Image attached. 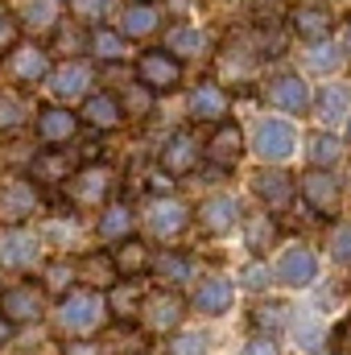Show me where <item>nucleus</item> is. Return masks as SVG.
<instances>
[{
    "label": "nucleus",
    "mask_w": 351,
    "mask_h": 355,
    "mask_svg": "<svg viewBox=\"0 0 351 355\" xmlns=\"http://www.w3.org/2000/svg\"><path fill=\"white\" fill-rule=\"evenodd\" d=\"M343 46H348V54H351V25H348V33H343Z\"/></svg>",
    "instance_id": "nucleus-49"
},
{
    "label": "nucleus",
    "mask_w": 351,
    "mask_h": 355,
    "mask_svg": "<svg viewBox=\"0 0 351 355\" xmlns=\"http://www.w3.org/2000/svg\"><path fill=\"white\" fill-rule=\"evenodd\" d=\"M112 186H116V178H112L108 166H87V170L71 174L67 194H71V202H75V207H99V202L112 194Z\"/></svg>",
    "instance_id": "nucleus-2"
},
{
    "label": "nucleus",
    "mask_w": 351,
    "mask_h": 355,
    "mask_svg": "<svg viewBox=\"0 0 351 355\" xmlns=\"http://www.w3.org/2000/svg\"><path fill=\"white\" fill-rule=\"evenodd\" d=\"M170 355H207V335L190 331V335H178L170 343Z\"/></svg>",
    "instance_id": "nucleus-40"
},
{
    "label": "nucleus",
    "mask_w": 351,
    "mask_h": 355,
    "mask_svg": "<svg viewBox=\"0 0 351 355\" xmlns=\"http://www.w3.org/2000/svg\"><path fill=\"white\" fill-rule=\"evenodd\" d=\"M0 314L8 322H37L46 310H42V289L33 285H12L0 293Z\"/></svg>",
    "instance_id": "nucleus-6"
},
{
    "label": "nucleus",
    "mask_w": 351,
    "mask_h": 355,
    "mask_svg": "<svg viewBox=\"0 0 351 355\" xmlns=\"http://www.w3.org/2000/svg\"><path fill=\"white\" fill-rule=\"evenodd\" d=\"M67 355H99V347H95V343H71Z\"/></svg>",
    "instance_id": "nucleus-47"
},
{
    "label": "nucleus",
    "mask_w": 351,
    "mask_h": 355,
    "mask_svg": "<svg viewBox=\"0 0 351 355\" xmlns=\"http://www.w3.org/2000/svg\"><path fill=\"white\" fill-rule=\"evenodd\" d=\"M348 87H327L318 95V103H314V116L323 120V124H339L343 116H348Z\"/></svg>",
    "instance_id": "nucleus-25"
},
{
    "label": "nucleus",
    "mask_w": 351,
    "mask_h": 355,
    "mask_svg": "<svg viewBox=\"0 0 351 355\" xmlns=\"http://www.w3.org/2000/svg\"><path fill=\"white\" fill-rule=\"evenodd\" d=\"M75 132H79V116L75 112H67V107H42L37 112V137L46 145H67Z\"/></svg>",
    "instance_id": "nucleus-8"
},
{
    "label": "nucleus",
    "mask_w": 351,
    "mask_h": 355,
    "mask_svg": "<svg viewBox=\"0 0 351 355\" xmlns=\"http://www.w3.org/2000/svg\"><path fill=\"white\" fill-rule=\"evenodd\" d=\"M240 219V207H236V198H228V194H215V198H207L203 207H198V223L207 227V232H228L232 223Z\"/></svg>",
    "instance_id": "nucleus-14"
},
{
    "label": "nucleus",
    "mask_w": 351,
    "mask_h": 355,
    "mask_svg": "<svg viewBox=\"0 0 351 355\" xmlns=\"http://www.w3.org/2000/svg\"><path fill=\"white\" fill-rule=\"evenodd\" d=\"M252 190L261 194L264 202H285V198L293 194V182H289V174H277V170H261V174L252 178Z\"/></svg>",
    "instance_id": "nucleus-24"
},
{
    "label": "nucleus",
    "mask_w": 351,
    "mask_h": 355,
    "mask_svg": "<svg viewBox=\"0 0 351 355\" xmlns=\"http://www.w3.org/2000/svg\"><path fill=\"white\" fill-rule=\"evenodd\" d=\"M29 174L46 178V182H62V178H71V162H67L62 153H46V157H33Z\"/></svg>",
    "instance_id": "nucleus-31"
},
{
    "label": "nucleus",
    "mask_w": 351,
    "mask_h": 355,
    "mask_svg": "<svg viewBox=\"0 0 351 355\" xmlns=\"http://www.w3.org/2000/svg\"><path fill=\"white\" fill-rule=\"evenodd\" d=\"M339 153H343V145H339L331 132H318V137L310 141V162H314V166H335Z\"/></svg>",
    "instance_id": "nucleus-33"
},
{
    "label": "nucleus",
    "mask_w": 351,
    "mask_h": 355,
    "mask_svg": "<svg viewBox=\"0 0 351 355\" xmlns=\"http://www.w3.org/2000/svg\"><path fill=\"white\" fill-rule=\"evenodd\" d=\"M108 4H112V0H71V12H75L79 21L95 25V21H103V17H108Z\"/></svg>",
    "instance_id": "nucleus-37"
},
{
    "label": "nucleus",
    "mask_w": 351,
    "mask_h": 355,
    "mask_svg": "<svg viewBox=\"0 0 351 355\" xmlns=\"http://www.w3.org/2000/svg\"><path fill=\"white\" fill-rule=\"evenodd\" d=\"M157 29V8L153 4H128L124 8V33L128 37H145Z\"/></svg>",
    "instance_id": "nucleus-27"
},
{
    "label": "nucleus",
    "mask_w": 351,
    "mask_h": 355,
    "mask_svg": "<svg viewBox=\"0 0 351 355\" xmlns=\"http://www.w3.org/2000/svg\"><path fill=\"white\" fill-rule=\"evenodd\" d=\"M54 17H58V4H54V0H29V4H25L21 25L37 33V29H50V25H54Z\"/></svg>",
    "instance_id": "nucleus-30"
},
{
    "label": "nucleus",
    "mask_w": 351,
    "mask_h": 355,
    "mask_svg": "<svg viewBox=\"0 0 351 355\" xmlns=\"http://www.w3.org/2000/svg\"><path fill=\"white\" fill-rule=\"evenodd\" d=\"M293 29L306 42H327L331 37V12L327 8H298L293 12Z\"/></svg>",
    "instance_id": "nucleus-22"
},
{
    "label": "nucleus",
    "mask_w": 351,
    "mask_h": 355,
    "mask_svg": "<svg viewBox=\"0 0 351 355\" xmlns=\"http://www.w3.org/2000/svg\"><path fill=\"white\" fill-rule=\"evenodd\" d=\"M268 281H273V268L268 265H248L244 268V285H248V289H264Z\"/></svg>",
    "instance_id": "nucleus-44"
},
{
    "label": "nucleus",
    "mask_w": 351,
    "mask_h": 355,
    "mask_svg": "<svg viewBox=\"0 0 351 355\" xmlns=\"http://www.w3.org/2000/svg\"><path fill=\"white\" fill-rule=\"evenodd\" d=\"M273 236H277V227H273L268 215H252L248 219V248H268Z\"/></svg>",
    "instance_id": "nucleus-34"
},
{
    "label": "nucleus",
    "mask_w": 351,
    "mask_h": 355,
    "mask_svg": "<svg viewBox=\"0 0 351 355\" xmlns=\"http://www.w3.org/2000/svg\"><path fill=\"white\" fill-rule=\"evenodd\" d=\"M268 99H273L281 112H306V107H310V91H306V83H302L298 75H281V79H273Z\"/></svg>",
    "instance_id": "nucleus-16"
},
{
    "label": "nucleus",
    "mask_w": 351,
    "mask_h": 355,
    "mask_svg": "<svg viewBox=\"0 0 351 355\" xmlns=\"http://www.w3.org/2000/svg\"><path fill=\"white\" fill-rule=\"evenodd\" d=\"M8 75L17 83H37L50 75V62L42 54V46H12V58H8Z\"/></svg>",
    "instance_id": "nucleus-10"
},
{
    "label": "nucleus",
    "mask_w": 351,
    "mask_h": 355,
    "mask_svg": "<svg viewBox=\"0 0 351 355\" xmlns=\"http://www.w3.org/2000/svg\"><path fill=\"white\" fill-rule=\"evenodd\" d=\"M149 265H153L157 277H166V281H186V277H190V261L178 257V252H162V257H153Z\"/></svg>",
    "instance_id": "nucleus-32"
},
{
    "label": "nucleus",
    "mask_w": 351,
    "mask_h": 355,
    "mask_svg": "<svg viewBox=\"0 0 351 355\" xmlns=\"http://www.w3.org/2000/svg\"><path fill=\"white\" fill-rule=\"evenodd\" d=\"M25 120V103L17 95H0V128H17Z\"/></svg>",
    "instance_id": "nucleus-38"
},
{
    "label": "nucleus",
    "mask_w": 351,
    "mask_h": 355,
    "mask_svg": "<svg viewBox=\"0 0 351 355\" xmlns=\"http://www.w3.org/2000/svg\"><path fill=\"white\" fill-rule=\"evenodd\" d=\"M112 265H116L120 277H141V272L149 268V252H145V244H141V240L124 236V240H120V248H116V257H112Z\"/></svg>",
    "instance_id": "nucleus-21"
},
{
    "label": "nucleus",
    "mask_w": 351,
    "mask_h": 355,
    "mask_svg": "<svg viewBox=\"0 0 351 355\" xmlns=\"http://www.w3.org/2000/svg\"><path fill=\"white\" fill-rule=\"evenodd\" d=\"M314 268L318 265H314V252H310V248H289V252L281 257V265H277V277L298 289V285H310V281H314Z\"/></svg>",
    "instance_id": "nucleus-17"
},
{
    "label": "nucleus",
    "mask_w": 351,
    "mask_h": 355,
    "mask_svg": "<svg viewBox=\"0 0 351 355\" xmlns=\"http://www.w3.org/2000/svg\"><path fill=\"white\" fill-rule=\"evenodd\" d=\"M91 83V67L87 62H62L54 75H50V91L58 95V99H75V95H83Z\"/></svg>",
    "instance_id": "nucleus-15"
},
{
    "label": "nucleus",
    "mask_w": 351,
    "mask_h": 355,
    "mask_svg": "<svg viewBox=\"0 0 351 355\" xmlns=\"http://www.w3.org/2000/svg\"><path fill=\"white\" fill-rule=\"evenodd\" d=\"M17 37H21V21L8 8H0V54H8L17 46Z\"/></svg>",
    "instance_id": "nucleus-39"
},
{
    "label": "nucleus",
    "mask_w": 351,
    "mask_h": 355,
    "mask_svg": "<svg viewBox=\"0 0 351 355\" xmlns=\"http://www.w3.org/2000/svg\"><path fill=\"white\" fill-rule=\"evenodd\" d=\"M335 343H339L343 352H351V318L343 322V327H339V331H335Z\"/></svg>",
    "instance_id": "nucleus-46"
},
{
    "label": "nucleus",
    "mask_w": 351,
    "mask_h": 355,
    "mask_svg": "<svg viewBox=\"0 0 351 355\" xmlns=\"http://www.w3.org/2000/svg\"><path fill=\"white\" fill-rule=\"evenodd\" d=\"M75 281V265H50V272H46V285L58 293L62 285H71Z\"/></svg>",
    "instance_id": "nucleus-43"
},
{
    "label": "nucleus",
    "mask_w": 351,
    "mask_h": 355,
    "mask_svg": "<svg viewBox=\"0 0 351 355\" xmlns=\"http://www.w3.org/2000/svg\"><path fill=\"white\" fill-rule=\"evenodd\" d=\"M137 75H141V83H145V87L174 91L178 79H182V67H178V58L170 54V50H149V54H141Z\"/></svg>",
    "instance_id": "nucleus-5"
},
{
    "label": "nucleus",
    "mask_w": 351,
    "mask_h": 355,
    "mask_svg": "<svg viewBox=\"0 0 351 355\" xmlns=\"http://www.w3.org/2000/svg\"><path fill=\"white\" fill-rule=\"evenodd\" d=\"M132 236V211L128 207H108L99 215V240H124Z\"/></svg>",
    "instance_id": "nucleus-26"
},
{
    "label": "nucleus",
    "mask_w": 351,
    "mask_h": 355,
    "mask_svg": "<svg viewBox=\"0 0 351 355\" xmlns=\"http://www.w3.org/2000/svg\"><path fill=\"white\" fill-rule=\"evenodd\" d=\"M302 194H306V202H310L314 211H331V207L339 202V182L318 166V170H310V174L302 178Z\"/></svg>",
    "instance_id": "nucleus-12"
},
{
    "label": "nucleus",
    "mask_w": 351,
    "mask_h": 355,
    "mask_svg": "<svg viewBox=\"0 0 351 355\" xmlns=\"http://www.w3.org/2000/svg\"><path fill=\"white\" fill-rule=\"evenodd\" d=\"M190 223V211L182 207V202H166V198H157L153 207H149V232L153 236H178L182 227Z\"/></svg>",
    "instance_id": "nucleus-13"
},
{
    "label": "nucleus",
    "mask_w": 351,
    "mask_h": 355,
    "mask_svg": "<svg viewBox=\"0 0 351 355\" xmlns=\"http://www.w3.org/2000/svg\"><path fill=\"white\" fill-rule=\"evenodd\" d=\"M244 355H277V343H273L268 335H261V339H252V343L244 347Z\"/></svg>",
    "instance_id": "nucleus-45"
},
{
    "label": "nucleus",
    "mask_w": 351,
    "mask_h": 355,
    "mask_svg": "<svg viewBox=\"0 0 351 355\" xmlns=\"http://www.w3.org/2000/svg\"><path fill=\"white\" fill-rule=\"evenodd\" d=\"M91 50H95V58H103V62H116V58H124V33L95 29V33H91Z\"/></svg>",
    "instance_id": "nucleus-29"
},
{
    "label": "nucleus",
    "mask_w": 351,
    "mask_h": 355,
    "mask_svg": "<svg viewBox=\"0 0 351 355\" xmlns=\"http://www.w3.org/2000/svg\"><path fill=\"white\" fill-rule=\"evenodd\" d=\"M314 46H318V50L310 54V67H314V71H335V67H339V50H335V46H323V42H314Z\"/></svg>",
    "instance_id": "nucleus-41"
},
{
    "label": "nucleus",
    "mask_w": 351,
    "mask_h": 355,
    "mask_svg": "<svg viewBox=\"0 0 351 355\" xmlns=\"http://www.w3.org/2000/svg\"><path fill=\"white\" fill-rule=\"evenodd\" d=\"M108 310H112L116 318H132V310H137V293H132L128 285H116V289H112V302H108Z\"/></svg>",
    "instance_id": "nucleus-36"
},
{
    "label": "nucleus",
    "mask_w": 351,
    "mask_h": 355,
    "mask_svg": "<svg viewBox=\"0 0 351 355\" xmlns=\"http://www.w3.org/2000/svg\"><path fill=\"white\" fill-rule=\"evenodd\" d=\"M252 322H257V327H264V331H277V327H285V322H289V306L268 302V306H261V310L252 314Z\"/></svg>",
    "instance_id": "nucleus-35"
},
{
    "label": "nucleus",
    "mask_w": 351,
    "mask_h": 355,
    "mask_svg": "<svg viewBox=\"0 0 351 355\" xmlns=\"http://www.w3.org/2000/svg\"><path fill=\"white\" fill-rule=\"evenodd\" d=\"M145 322L153 331H174L178 322H182V302H178L174 293H153L145 302Z\"/></svg>",
    "instance_id": "nucleus-18"
},
{
    "label": "nucleus",
    "mask_w": 351,
    "mask_h": 355,
    "mask_svg": "<svg viewBox=\"0 0 351 355\" xmlns=\"http://www.w3.org/2000/svg\"><path fill=\"white\" fill-rule=\"evenodd\" d=\"M37 207H42V198H37V186L29 178H12V182L0 186V219L4 223H21Z\"/></svg>",
    "instance_id": "nucleus-3"
},
{
    "label": "nucleus",
    "mask_w": 351,
    "mask_h": 355,
    "mask_svg": "<svg viewBox=\"0 0 351 355\" xmlns=\"http://www.w3.org/2000/svg\"><path fill=\"white\" fill-rule=\"evenodd\" d=\"M240 153H244V137H240L236 124H223V128L211 137V145H207V157H211L215 166H236Z\"/></svg>",
    "instance_id": "nucleus-19"
},
{
    "label": "nucleus",
    "mask_w": 351,
    "mask_h": 355,
    "mask_svg": "<svg viewBox=\"0 0 351 355\" xmlns=\"http://www.w3.org/2000/svg\"><path fill=\"white\" fill-rule=\"evenodd\" d=\"M190 112H194V120H219L228 112V99H223V91L215 83H203L190 95Z\"/></svg>",
    "instance_id": "nucleus-23"
},
{
    "label": "nucleus",
    "mask_w": 351,
    "mask_h": 355,
    "mask_svg": "<svg viewBox=\"0 0 351 355\" xmlns=\"http://www.w3.org/2000/svg\"><path fill=\"white\" fill-rule=\"evenodd\" d=\"M232 306V285L223 281V277H211V281H203L198 289H194V310H203V314H223Z\"/></svg>",
    "instance_id": "nucleus-20"
},
{
    "label": "nucleus",
    "mask_w": 351,
    "mask_h": 355,
    "mask_svg": "<svg viewBox=\"0 0 351 355\" xmlns=\"http://www.w3.org/2000/svg\"><path fill=\"white\" fill-rule=\"evenodd\" d=\"M103 318H108V302H103L99 293H87V289L67 293V297L58 302V310H54L58 335H87V331H95Z\"/></svg>",
    "instance_id": "nucleus-1"
},
{
    "label": "nucleus",
    "mask_w": 351,
    "mask_h": 355,
    "mask_svg": "<svg viewBox=\"0 0 351 355\" xmlns=\"http://www.w3.org/2000/svg\"><path fill=\"white\" fill-rule=\"evenodd\" d=\"M257 153H261L264 162L289 157L293 153V128L281 124V120H264L261 128H257Z\"/></svg>",
    "instance_id": "nucleus-9"
},
{
    "label": "nucleus",
    "mask_w": 351,
    "mask_h": 355,
    "mask_svg": "<svg viewBox=\"0 0 351 355\" xmlns=\"http://www.w3.org/2000/svg\"><path fill=\"white\" fill-rule=\"evenodd\" d=\"M331 257L335 261H351V227H335L331 232Z\"/></svg>",
    "instance_id": "nucleus-42"
},
{
    "label": "nucleus",
    "mask_w": 351,
    "mask_h": 355,
    "mask_svg": "<svg viewBox=\"0 0 351 355\" xmlns=\"http://www.w3.org/2000/svg\"><path fill=\"white\" fill-rule=\"evenodd\" d=\"M203 42H207V37H203L198 29H170V33H166V50H170L174 58H194V54L203 50Z\"/></svg>",
    "instance_id": "nucleus-28"
},
{
    "label": "nucleus",
    "mask_w": 351,
    "mask_h": 355,
    "mask_svg": "<svg viewBox=\"0 0 351 355\" xmlns=\"http://www.w3.org/2000/svg\"><path fill=\"white\" fill-rule=\"evenodd\" d=\"M198 157H203L198 141L182 128V132H174V137L166 141V149H162V170H166L170 178H182V174H190V170L198 166Z\"/></svg>",
    "instance_id": "nucleus-7"
},
{
    "label": "nucleus",
    "mask_w": 351,
    "mask_h": 355,
    "mask_svg": "<svg viewBox=\"0 0 351 355\" xmlns=\"http://www.w3.org/2000/svg\"><path fill=\"white\" fill-rule=\"evenodd\" d=\"M8 335H12V322H8V318L0 314V343H8Z\"/></svg>",
    "instance_id": "nucleus-48"
},
{
    "label": "nucleus",
    "mask_w": 351,
    "mask_h": 355,
    "mask_svg": "<svg viewBox=\"0 0 351 355\" xmlns=\"http://www.w3.org/2000/svg\"><path fill=\"white\" fill-rule=\"evenodd\" d=\"M37 248H42V240L33 232H21L17 223H8L0 232V268H33Z\"/></svg>",
    "instance_id": "nucleus-4"
},
{
    "label": "nucleus",
    "mask_w": 351,
    "mask_h": 355,
    "mask_svg": "<svg viewBox=\"0 0 351 355\" xmlns=\"http://www.w3.org/2000/svg\"><path fill=\"white\" fill-rule=\"evenodd\" d=\"M79 120L91 124V128H116V124L124 120V107H120V99H116L112 91H99V95H87V99H83Z\"/></svg>",
    "instance_id": "nucleus-11"
}]
</instances>
